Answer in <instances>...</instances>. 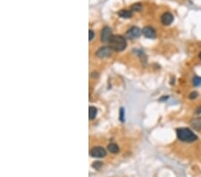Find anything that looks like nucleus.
I'll return each mask as SVG.
<instances>
[{"label":"nucleus","mask_w":201,"mask_h":177,"mask_svg":"<svg viewBox=\"0 0 201 177\" xmlns=\"http://www.w3.org/2000/svg\"><path fill=\"white\" fill-rule=\"evenodd\" d=\"M109 43V48L114 51H123L126 49V40L120 35H113Z\"/></svg>","instance_id":"obj_1"},{"label":"nucleus","mask_w":201,"mask_h":177,"mask_svg":"<svg viewBox=\"0 0 201 177\" xmlns=\"http://www.w3.org/2000/svg\"><path fill=\"white\" fill-rule=\"evenodd\" d=\"M177 137L180 140L184 142H193L197 140V135L188 128H180L176 131Z\"/></svg>","instance_id":"obj_2"},{"label":"nucleus","mask_w":201,"mask_h":177,"mask_svg":"<svg viewBox=\"0 0 201 177\" xmlns=\"http://www.w3.org/2000/svg\"><path fill=\"white\" fill-rule=\"evenodd\" d=\"M106 150L101 147H94L90 150V156L95 158H102L106 157Z\"/></svg>","instance_id":"obj_3"},{"label":"nucleus","mask_w":201,"mask_h":177,"mask_svg":"<svg viewBox=\"0 0 201 177\" xmlns=\"http://www.w3.org/2000/svg\"><path fill=\"white\" fill-rule=\"evenodd\" d=\"M112 31H111V29L108 28V27H105L102 31H101V34H100V37H101V41L104 42V43H106V42H109L111 38H112Z\"/></svg>","instance_id":"obj_4"},{"label":"nucleus","mask_w":201,"mask_h":177,"mask_svg":"<svg viewBox=\"0 0 201 177\" xmlns=\"http://www.w3.org/2000/svg\"><path fill=\"white\" fill-rule=\"evenodd\" d=\"M111 53H112V49L109 47H103L97 51L96 55L99 58H107L111 56Z\"/></svg>","instance_id":"obj_5"},{"label":"nucleus","mask_w":201,"mask_h":177,"mask_svg":"<svg viewBox=\"0 0 201 177\" xmlns=\"http://www.w3.org/2000/svg\"><path fill=\"white\" fill-rule=\"evenodd\" d=\"M141 31L138 28V27H132L130 30H128V31L126 32V36H127V38L128 39H132V40H133V39H136V38H138V37H139L140 36V34H141Z\"/></svg>","instance_id":"obj_6"},{"label":"nucleus","mask_w":201,"mask_h":177,"mask_svg":"<svg viewBox=\"0 0 201 177\" xmlns=\"http://www.w3.org/2000/svg\"><path fill=\"white\" fill-rule=\"evenodd\" d=\"M142 33L143 35L147 38V39H155L156 37V31L152 28V27H149V26H147L145 27L143 30H142Z\"/></svg>","instance_id":"obj_7"},{"label":"nucleus","mask_w":201,"mask_h":177,"mask_svg":"<svg viewBox=\"0 0 201 177\" xmlns=\"http://www.w3.org/2000/svg\"><path fill=\"white\" fill-rule=\"evenodd\" d=\"M173 22V15L171 13H165L161 16V22L164 25H170Z\"/></svg>","instance_id":"obj_8"},{"label":"nucleus","mask_w":201,"mask_h":177,"mask_svg":"<svg viewBox=\"0 0 201 177\" xmlns=\"http://www.w3.org/2000/svg\"><path fill=\"white\" fill-rule=\"evenodd\" d=\"M191 126L196 131H201V117L193 119L191 121Z\"/></svg>","instance_id":"obj_9"},{"label":"nucleus","mask_w":201,"mask_h":177,"mask_svg":"<svg viewBox=\"0 0 201 177\" xmlns=\"http://www.w3.org/2000/svg\"><path fill=\"white\" fill-rule=\"evenodd\" d=\"M107 149H108V151H109L110 153H113V154H116V153H118L119 150H120L118 145L115 144V143H111V144H109V145L107 146Z\"/></svg>","instance_id":"obj_10"},{"label":"nucleus","mask_w":201,"mask_h":177,"mask_svg":"<svg viewBox=\"0 0 201 177\" xmlns=\"http://www.w3.org/2000/svg\"><path fill=\"white\" fill-rule=\"evenodd\" d=\"M119 15L123 18H131L133 16V12L132 10H127V9H123L119 12Z\"/></svg>","instance_id":"obj_11"},{"label":"nucleus","mask_w":201,"mask_h":177,"mask_svg":"<svg viewBox=\"0 0 201 177\" xmlns=\"http://www.w3.org/2000/svg\"><path fill=\"white\" fill-rule=\"evenodd\" d=\"M98 114V110L95 107H89V119H94L96 117Z\"/></svg>","instance_id":"obj_12"},{"label":"nucleus","mask_w":201,"mask_h":177,"mask_svg":"<svg viewBox=\"0 0 201 177\" xmlns=\"http://www.w3.org/2000/svg\"><path fill=\"white\" fill-rule=\"evenodd\" d=\"M132 9H133V11H140V10H142V5L139 3L134 4L132 6Z\"/></svg>","instance_id":"obj_13"},{"label":"nucleus","mask_w":201,"mask_h":177,"mask_svg":"<svg viewBox=\"0 0 201 177\" xmlns=\"http://www.w3.org/2000/svg\"><path fill=\"white\" fill-rule=\"evenodd\" d=\"M193 84L195 85V86H199V85H200L201 84V78L200 77H198V76H196L194 79H193Z\"/></svg>","instance_id":"obj_14"},{"label":"nucleus","mask_w":201,"mask_h":177,"mask_svg":"<svg viewBox=\"0 0 201 177\" xmlns=\"http://www.w3.org/2000/svg\"><path fill=\"white\" fill-rule=\"evenodd\" d=\"M102 166H103V164L101 162H98V161H97L93 164V167L96 168V169H99L100 167H102Z\"/></svg>","instance_id":"obj_15"},{"label":"nucleus","mask_w":201,"mask_h":177,"mask_svg":"<svg viewBox=\"0 0 201 177\" xmlns=\"http://www.w3.org/2000/svg\"><path fill=\"white\" fill-rule=\"evenodd\" d=\"M198 95H199L198 92H195V91H194V92H191V93L190 94L189 98H190L191 99H196V98L198 97Z\"/></svg>","instance_id":"obj_16"},{"label":"nucleus","mask_w":201,"mask_h":177,"mask_svg":"<svg viewBox=\"0 0 201 177\" xmlns=\"http://www.w3.org/2000/svg\"><path fill=\"white\" fill-rule=\"evenodd\" d=\"M124 109L122 108V109H121V111H120V119H121V121H122V122L124 120Z\"/></svg>","instance_id":"obj_17"},{"label":"nucleus","mask_w":201,"mask_h":177,"mask_svg":"<svg viewBox=\"0 0 201 177\" xmlns=\"http://www.w3.org/2000/svg\"><path fill=\"white\" fill-rule=\"evenodd\" d=\"M89 33V40H93V38H94V36H95L94 31H93L92 30H90Z\"/></svg>","instance_id":"obj_18"},{"label":"nucleus","mask_w":201,"mask_h":177,"mask_svg":"<svg viewBox=\"0 0 201 177\" xmlns=\"http://www.w3.org/2000/svg\"><path fill=\"white\" fill-rule=\"evenodd\" d=\"M196 114H201V107H199V108H197Z\"/></svg>","instance_id":"obj_19"},{"label":"nucleus","mask_w":201,"mask_h":177,"mask_svg":"<svg viewBox=\"0 0 201 177\" xmlns=\"http://www.w3.org/2000/svg\"><path fill=\"white\" fill-rule=\"evenodd\" d=\"M200 60H201V52L200 53Z\"/></svg>","instance_id":"obj_20"}]
</instances>
